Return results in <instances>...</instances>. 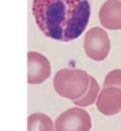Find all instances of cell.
Wrapping results in <instances>:
<instances>
[{
    "instance_id": "obj_1",
    "label": "cell",
    "mask_w": 121,
    "mask_h": 131,
    "mask_svg": "<svg viewBox=\"0 0 121 131\" xmlns=\"http://www.w3.org/2000/svg\"><path fill=\"white\" fill-rule=\"evenodd\" d=\"M32 11L38 27L46 37L69 42L86 29L91 0H33Z\"/></svg>"
},
{
    "instance_id": "obj_2",
    "label": "cell",
    "mask_w": 121,
    "mask_h": 131,
    "mask_svg": "<svg viewBox=\"0 0 121 131\" xmlns=\"http://www.w3.org/2000/svg\"><path fill=\"white\" fill-rule=\"evenodd\" d=\"M89 85V74L80 69H61L56 73L53 80L57 93L73 101L82 97Z\"/></svg>"
},
{
    "instance_id": "obj_3",
    "label": "cell",
    "mask_w": 121,
    "mask_h": 131,
    "mask_svg": "<svg viewBox=\"0 0 121 131\" xmlns=\"http://www.w3.org/2000/svg\"><path fill=\"white\" fill-rule=\"evenodd\" d=\"M83 46L88 57L94 61H103L110 51V39L106 31L95 27L86 32Z\"/></svg>"
},
{
    "instance_id": "obj_4",
    "label": "cell",
    "mask_w": 121,
    "mask_h": 131,
    "mask_svg": "<svg viewBox=\"0 0 121 131\" xmlns=\"http://www.w3.org/2000/svg\"><path fill=\"white\" fill-rule=\"evenodd\" d=\"M91 127L89 113L79 107L67 110L55 121V131H90Z\"/></svg>"
},
{
    "instance_id": "obj_5",
    "label": "cell",
    "mask_w": 121,
    "mask_h": 131,
    "mask_svg": "<svg viewBox=\"0 0 121 131\" xmlns=\"http://www.w3.org/2000/svg\"><path fill=\"white\" fill-rule=\"evenodd\" d=\"M27 62L28 84H41L50 76V63L44 55L36 51L28 52Z\"/></svg>"
},
{
    "instance_id": "obj_6",
    "label": "cell",
    "mask_w": 121,
    "mask_h": 131,
    "mask_svg": "<svg viewBox=\"0 0 121 131\" xmlns=\"http://www.w3.org/2000/svg\"><path fill=\"white\" fill-rule=\"evenodd\" d=\"M98 111L106 116H112L121 111V89L106 87L101 92L96 101Z\"/></svg>"
},
{
    "instance_id": "obj_7",
    "label": "cell",
    "mask_w": 121,
    "mask_h": 131,
    "mask_svg": "<svg viewBox=\"0 0 121 131\" xmlns=\"http://www.w3.org/2000/svg\"><path fill=\"white\" fill-rule=\"evenodd\" d=\"M102 26L111 30H121V1L107 0L99 11Z\"/></svg>"
},
{
    "instance_id": "obj_8",
    "label": "cell",
    "mask_w": 121,
    "mask_h": 131,
    "mask_svg": "<svg viewBox=\"0 0 121 131\" xmlns=\"http://www.w3.org/2000/svg\"><path fill=\"white\" fill-rule=\"evenodd\" d=\"M27 131H53V122L44 113H33L28 117Z\"/></svg>"
},
{
    "instance_id": "obj_9",
    "label": "cell",
    "mask_w": 121,
    "mask_h": 131,
    "mask_svg": "<svg viewBox=\"0 0 121 131\" xmlns=\"http://www.w3.org/2000/svg\"><path fill=\"white\" fill-rule=\"evenodd\" d=\"M100 90L97 80L90 75L89 85L86 93L80 99L73 101L74 105L80 107H86L95 103Z\"/></svg>"
},
{
    "instance_id": "obj_10",
    "label": "cell",
    "mask_w": 121,
    "mask_h": 131,
    "mask_svg": "<svg viewBox=\"0 0 121 131\" xmlns=\"http://www.w3.org/2000/svg\"><path fill=\"white\" fill-rule=\"evenodd\" d=\"M103 86L121 89V69H115L109 72L105 79Z\"/></svg>"
}]
</instances>
